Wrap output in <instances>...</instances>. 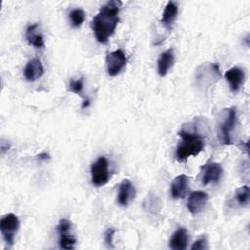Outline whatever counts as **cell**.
<instances>
[{
    "label": "cell",
    "mask_w": 250,
    "mask_h": 250,
    "mask_svg": "<svg viewBox=\"0 0 250 250\" xmlns=\"http://www.w3.org/2000/svg\"><path fill=\"white\" fill-rule=\"evenodd\" d=\"M122 3L111 0L103 5L99 13L92 20V28L98 42L106 44L115 31L119 21V11Z\"/></svg>",
    "instance_id": "1"
},
{
    "label": "cell",
    "mask_w": 250,
    "mask_h": 250,
    "mask_svg": "<svg viewBox=\"0 0 250 250\" xmlns=\"http://www.w3.org/2000/svg\"><path fill=\"white\" fill-rule=\"evenodd\" d=\"M181 141L177 145L175 157L179 162H185L190 156H196L199 154L204 147L203 137L188 129L183 128L179 132Z\"/></svg>",
    "instance_id": "2"
},
{
    "label": "cell",
    "mask_w": 250,
    "mask_h": 250,
    "mask_svg": "<svg viewBox=\"0 0 250 250\" xmlns=\"http://www.w3.org/2000/svg\"><path fill=\"white\" fill-rule=\"evenodd\" d=\"M236 123V109L229 107L224 109L219 121L220 140L223 145L231 144V133Z\"/></svg>",
    "instance_id": "3"
},
{
    "label": "cell",
    "mask_w": 250,
    "mask_h": 250,
    "mask_svg": "<svg viewBox=\"0 0 250 250\" xmlns=\"http://www.w3.org/2000/svg\"><path fill=\"white\" fill-rule=\"evenodd\" d=\"M220 78V67L217 63L202 64L197 68L195 82L201 89L208 88Z\"/></svg>",
    "instance_id": "4"
},
{
    "label": "cell",
    "mask_w": 250,
    "mask_h": 250,
    "mask_svg": "<svg viewBox=\"0 0 250 250\" xmlns=\"http://www.w3.org/2000/svg\"><path fill=\"white\" fill-rule=\"evenodd\" d=\"M20 222L15 214H7L2 217L0 221V230L5 242L12 246L15 241L16 233L19 229Z\"/></svg>",
    "instance_id": "5"
},
{
    "label": "cell",
    "mask_w": 250,
    "mask_h": 250,
    "mask_svg": "<svg viewBox=\"0 0 250 250\" xmlns=\"http://www.w3.org/2000/svg\"><path fill=\"white\" fill-rule=\"evenodd\" d=\"M91 180L96 187L105 185L109 180L108 161L104 156L99 157L91 166Z\"/></svg>",
    "instance_id": "6"
},
{
    "label": "cell",
    "mask_w": 250,
    "mask_h": 250,
    "mask_svg": "<svg viewBox=\"0 0 250 250\" xmlns=\"http://www.w3.org/2000/svg\"><path fill=\"white\" fill-rule=\"evenodd\" d=\"M106 70L109 76H116L127 64V58L125 53L118 49L106 56Z\"/></svg>",
    "instance_id": "7"
},
{
    "label": "cell",
    "mask_w": 250,
    "mask_h": 250,
    "mask_svg": "<svg viewBox=\"0 0 250 250\" xmlns=\"http://www.w3.org/2000/svg\"><path fill=\"white\" fill-rule=\"evenodd\" d=\"M223 174V168L218 162H209L202 168V184H215Z\"/></svg>",
    "instance_id": "8"
},
{
    "label": "cell",
    "mask_w": 250,
    "mask_h": 250,
    "mask_svg": "<svg viewBox=\"0 0 250 250\" xmlns=\"http://www.w3.org/2000/svg\"><path fill=\"white\" fill-rule=\"evenodd\" d=\"M208 200V194L204 191L197 190L189 194L187 207L192 215H196L203 210Z\"/></svg>",
    "instance_id": "9"
},
{
    "label": "cell",
    "mask_w": 250,
    "mask_h": 250,
    "mask_svg": "<svg viewBox=\"0 0 250 250\" xmlns=\"http://www.w3.org/2000/svg\"><path fill=\"white\" fill-rule=\"evenodd\" d=\"M188 185H189V178L187 175L181 174L177 176L171 184L172 197L176 199L184 198L188 190Z\"/></svg>",
    "instance_id": "10"
},
{
    "label": "cell",
    "mask_w": 250,
    "mask_h": 250,
    "mask_svg": "<svg viewBox=\"0 0 250 250\" xmlns=\"http://www.w3.org/2000/svg\"><path fill=\"white\" fill-rule=\"evenodd\" d=\"M136 190L134 185L130 180L124 179L119 185V190L117 195V201L121 206H127L130 201L134 199Z\"/></svg>",
    "instance_id": "11"
},
{
    "label": "cell",
    "mask_w": 250,
    "mask_h": 250,
    "mask_svg": "<svg viewBox=\"0 0 250 250\" xmlns=\"http://www.w3.org/2000/svg\"><path fill=\"white\" fill-rule=\"evenodd\" d=\"M225 77L229 85L230 90L233 93H236L239 91V89L241 88V86L243 84L245 74H244L243 69H241L240 67L234 66V67L229 68L225 73Z\"/></svg>",
    "instance_id": "12"
},
{
    "label": "cell",
    "mask_w": 250,
    "mask_h": 250,
    "mask_svg": "<svg viewBox=\"0 0 250 250\" xmlns=\"http://www.w3.org/2000/svg\"><path fill=\"white\" fill-rule=\"evenodd\" d=\"M24 77L27 81H35L44 74V67L39 59H31L23 69Z\"/></svg>",
    "instance_id": "13"
},
{
    "label": "cell",
    "mask_w": 250,
    "mask_h": 250,
    "mask_svg": "<svg viewBox=\"0 0 250 250\" xmlns=\"http://www.w3.org/2000/svg\"><path fill=\"white\" fill-rule=\"evenodd\" d=\"M188 233L185 228H178L173 233L169 247L174 250H185L188 247Z\"/></svg>",
    "instance_id": "14"
},
{
    "label": "cell",
    "mask_w": 250,
    "mask_h": 250,
    "mask_svg": "<svg viewBox=\"0 0 250 250\" xmlns=\"http://www.w3.org/2000/svg\"><path fill=\"white\" fill-rule=\"evenodd\" d=\"M175 61L174 50L169 49L163 52L157 61V72L160 76H165L169 69L173 66Z\"/></svg>",
    "instance_id": "15"
},
{
    "label": "cell",
    "mask_w": 250,
    "mask_h": 250,
    "mask_svg": "<svg viewBox=\"0 0 250 250\" xmlns=\"http://www.w3.org/2000/svg\"><path fill=\"white\" fill-rule=\"evenodd\" d=\"M177 16H178V6L174 2L169 1L164 8L160 21L164 27H166L167 29H171L177 19Z\"/></svg>",
    "instance_id": "16"
},
{
    "label": "cell",
    "mask_w": 250,
    "mask_h": 250,
    "mask_svg": "<svg viewBox=\"0 0 250 250\" xmlns=\"http://www.w3.org/2000/svg\"><path fill=\"white\" fill-rule=\"evenodd\" d=\"M25 38L27 42L35 48H43L45 46L44 37L41 34L39 30V25L37 23H33L26 28Z\"/></svg>",
    "instance_id": "17"
},
{
    "label": "cell",
    "mask_w": 250,
    "mask_h": 250,
    "mask_svg": "<svg viewBox=\"0 0 250 250\" xmlns=\"http://www.w3.org/2000/svg\"><path fill=\"white\" fill-rule=\"evenodd\" d=\"M249 197H250V191H249L248 186L244 185L236 189L235 199L239 205H241V206L247 205L249 203Z\"/></svg>",
    "instance_id": "18"
},
{
    "label": "cell",
    "mask_w": 250,
    "mask_h": 250,
    "mask_svg": "<svg viewBox=\"0 0 250 250\" xmlns=\"http://www.w3.org/2000/svg\"><path fill=\"white\" fill-rule=\"evenodd\" d=\"M86 14L81 9H73L69 13V19L71 21V24L73 27H79L85 21Z\"/></svg>",
    "instance_id": "19"
},
{
    "label": "cell",
    "mask_w": 250,
    "mask_h": 250,
    "mask_svg": "<svg viewBox=\"0 0 250 250\" xmlns=\"http://www.w3.org/2000/svg\"><path fill=\"white\" fill-rule=\"evenodd\" d=\"M59 244H60V247L62 249H73L76 244V239L69 233L62 234V235H60Z\"/></svg>",
    "instance_id": "20"
},
{
    "label": "cell",
    "mask_w": 250,
    "mask_h": 250,
    "mask_svg": "<svg viewBox=\"0 0 250 250\" xmlns=\"http://www.w3.org/2000/svg\"><path fill=\"white\" fill-rule=\"evenodd\" d=\"M71 229V223L67 219H61L57 226V230L60 235L68 234Z\"/></svg>",
    "instance_id": "21"
},
{
    "label": "cell",
    "mask_w": 250,
    "mask_h": 250,
    "mask_svg": "<svg viewBox=\"0 0 250 250\" xmlns=\"http://www.w3.org/2000/svg\"><path fill=\"white\" fill-rule=\"evenodd\" d=\"M69 90L75 94H81L83 90V79L78 78V79H72L69 82Z\"/></svg>",
    "instance_id": "22"
},
{
    "label": "cell",
    "mask_w": 250,
    "mask_h": 250,
    "mask_svg": "<svg viewBox=\"0 0 250 250\" xmlns=\"http://www.w3.org/2000/svg\"><path fill=\"white\" fill-rule=\"evenodd\" d=\"M115 233V229L113 228H108L104 234V242L106 244L107 247L109 248H114V245H113V235Z\"/></svg>",
    "instance_id": "23"
},
{
    "label": "cell",
    "mask_w": 250,
    "mask_h": 250,
    "mask_svg": "<svg viewBox=\"0 0 250 250\" xmlns=\"http://www.w3.org/2000/svg\"><path fill=\"white\" fill-rule=\"evenodd\" d=\"M207 248H208V245H207V240L205 237L198 238L190 247L191 250H204Z\"/></svg>",
    "instance_id": "24"
},
{
    "label": "cell",
    "mask_w": 250,
    "mask_h": 250,
    "mask_svg": "<svg viewBox=\"0 0 250 250\" xmlns=\"http://www.w3.org/2000/svg\"><path fill=\"white\" fill-rule=\"evenodd\" d=\"M89 104H90V100H89V99H86V100L83 102V104H82L81 107H82V108L88 107V106H89Z\"/></svg>",
    "instance_id": "25"
},
{
    "label": "cell",
    "mask_w": 250,
    "mask_h": 250,
    "mask_svg": "<svg viewBox=\"0 0 250 250\" xmlns=\"http://www.w3.org/2000/svg\"><path fill=\"white\" fill-rule=\"evenodd\" d=\"M38 158H39V159H43V160H45V159L49 158V155H48L47 153H40V154L38 155Z\"/></svg>",
    "instance_id": "26"
}]
</instances>
